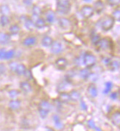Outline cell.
<instances>
[{"label": "cell", "instance_id": "cell-35", "mask_svg": "<svg viewBox=\"0 0 120 131\" xmlns=\"http://www.w3.org/2000/svg\"><path fill=\"white\" fill-rule=\"evenodd\" d=\"M100 38H101V37H100V36L99 34H96V33L93 34L91 36V42H92V43L96 46V44H97V43L100 40Z\"/></svg>", "mask_w": 120, "mask_h": 131}, {"label": "cell", "instance_id": "cell-46", "mask_svg": "<svg viewBox=\"0 0 120 131\" xmlns=\"http://www.w3.org/2000/svg\"><path fill=\"white\" fill-rule=\"evenodd\" d=\"M46 131H52V130H46Z\"/></svg>", "mask_w": 120, "mask_h": 131}, {"label": "cell", "instance_id": "cell-42", "mask_svg": "<svg viewBox=\"0 0 120 131\" xmlns=\"http://www.w3.org/2000/svg\"><path fill=\"white\" fill-rule=\"evenodd\" d=\"M24 76L26 78V79L27 80H32V72H30V70L29 69H27V71L25 72L24 73Z\"/></svg>", "mask_w": 120, "mask_h": 131}, {"label": "cell", "instance_id": "cell-7", "mask_svg": "<svg viewBox=\"0 0 120 131\" xmlns=\"http://www.w3.org/2000/svg\"><path fill=\"white\" fill-rule=\"evenodd\" d=\"M50 50H51V52L53 54L57 55V54H60L63 51V46L60 41H53L52 44L50 47Z\"/></svg>", "mask_w": 120, "mask_h": 131}, {"label": "cell", "instance_id": "cell-40", "mask_svg": "<svg viewBox=\"0 0 120 131\" xmlns=\"http://www.w3.org/2000/svg\"><path fill=\"white\" fill-rule=\"evenodd\" d=\"M108 4L109 5L112 7L115 6H118L119 4V1L120 0H106Z\"/></svg>", "mask_w": 120, "mask_h": 131}, {"label": "cell", "instance_id": "cell-23", "mask_svg": "<svg viewBox=\"0 0 120 131\" xmlns=\"http://www.w3.org/2000/svg\"><path fill=\"white\" fill-rule=\"evenodd\" d=\"M52 120L54 122V126L58 130H60L63 127V124L61 121V119L60 118V116L57 114H54L52 116Z\"/></svg>", "mask_w": 120, "mask_h": 131}, {"label": "cell", "instance_id": "cell-13", "mask_svg": "<svg viewBox=\"0 0 120 131\" xmlns=\"http://www.w3.org/2000/svg\"><path fill=\"white\" fill-rule=\"evenodd\" d=\"M87 93L88 95L90 96L92 99H95L96 96H98V90L96 86L94 83L89 84L87 89Z\"/></svg>", "mask_w": 120, "mask_h": 131}, {"label": "cell", "instance_id": "cell-22", "mask_svg": "<svg viewBox=\"0 0 120 131\" xmlns=\"http://www.w3.org/2000/svg\"><path fill=\"white\" fill-rule=\"evenodd\" d=\"M8 97L10 100H14V99H18V96L21 94V91L18 89H10L7 91V92Z\"/></svg>", "mask_w": 120, "mask_h": 131}, {"label": "cell", "instance_id": "cell-39", "mask_svg": "<svg viewBox=\"0 0 120 131\" xmlns=\"http://www.w3.org/2000/svg\"><path fill=\"white\" fill-rule=\"evenodd\" d=\"M119 96V91H114V92H112V93L110 94L109 96H110V98H111L112 100H118Z\"/></svg>", "mask_w": 120, "mask_h": 131}, {"label": "cell", "instance_id": "cell-9", "mask_svg": "<svg viewBox=\"0 0 120 131\" xmlns=\"http://www.w3.org/2000/svg\"><path fill=\"white\" fill-rule=\"evenodd\" d=\"M38 42V39L35 36H29L24 38L21 42L22 45L26 47H31L35 46Z\"/></svg>", "mask_w": 120, "mask_h": 131}, {"label": "cell", "instance_id": "cell-8", "mask_svg": "<svg viewBox=\"0 0 120 131\" xmlns=\"http://www.w3.org/2000/svg\"><path fill=\"white\" fill-rule=\"evenodd\" d=\"M112 42L111 41L110 38H100V40L97 43L96 46L99 48L100 49L102 50H106L110 49L111 47Z\"/></svg>", "mask_w": 120, "mask_h": 131}, {"label": "cell", "instance_id": "cell-12", "mask_svg": "<svg viewBox=\"0 0 120 131\" xmlns=\"http://www.w3.org/2000/svg\"><path fill=\"white\" fill-rule=\"evenodd\" d=\"M54 65L59 70H65L68 66V60L65 58H58L55 60Z\"/></svg>", "mask_w": 120, "mask_h": 131}, {"label": "cell", "instance_id": "cell-28", "mask_svg": "<svg viewBox=\"0 0 120 131\" xmlns=\"http://www.w3.org/2000/svg\"><path fill=\"white\" fill-rule=\"evenodd\" d=\"M27 67L25 66L24 64L18 63V66H17V68H16V72H15L14 74H16L18 76H24V73L27 71Z\"/></svg>", "mask_w": 120, "mask_h": 131}, {"label": "cell", "instance_id": "cell-30", "mask_svg": "<svg viewBox=\"0 0 120 131\" xmlns=\"http://www.w3.org/2000/svg\"><path fill=\"white\" fill-rule=\"evenodd\" d=\"M10 8L7 5H0V14L1 15H4V16H8L10 14Z\"/></svg>", "mask_w": 120, "mask_h": 131}, {"label": "cell", "instance_id": "cell-43", "mask_svg": "<svg viewBox=\"0 0 120 131\" xmlns=\"http://www.w3.org/2000/svg\"><path fill=\"white\" fill-rule=\"evenodd\" d=\"M88 125H89V126L91 128H92V129H96V125H95L94 122L92 119H91V120H89L88 122Z\"/></svg>", "mask_w": 120, "mask_h": 131}, {"label": "cell", "instance_id": "cell-25", "mask_svg": "<svg viewBox=\"0 0 120 131\" xmlns=\"http://www.w3.org/2000/svg\"><path fill=\"white\" fill-rule=\"evenodd\" d=\"M16 49H7L6 52H5V60L6 61H10L12 60L15 56H16Z\"/></svg>", "mask_w": 120, "mask_h": 131}, {"label": "cell", "instance_id": "cell-1", "mask_svg": "<svg viewBox=\"0 0 120 131\" xmlns=\"http://www.w3.org/2000/svg\"><path fill=\"white\" fill-rule=\"evenodd\" d=\"M57 12L61 15H66L71 10L70 0H57L56 3Z\"/></svg>", "mask_w": 120, "mask_h": 131}, {"label": "cell", "instance_id": "cell-20", "mask_svg": "<svg viewBox=\"0 0 120 131\" xmlns=\"http://www.w3.org/2000/svg\"><path fill=\"white\" fill-rule=\"evenodd\" d=\"M69 93V95H70V97H71V101L79 102L80 100L82 98L80 92L78 90L73 89Z\"/></svg>", "mask_w": 120, "mask_h": 131}, {"label": "cell", "instance_id": "cell-32", "mask_svg": "<svg viewBox=\"0 0 120 131\" xmlns=\"http://www.w3.org/2000/svg\"><path fill=\"white\" fill-rule=\"evenodd\" d=\"M8 64H7V67L9 69V70L13 73H15L16 72V69L17 68V66H18V63L16 60H10V61H8Z\"/></svg>", "mask_w": 120, "mask_h": 131}, {"label": "cell", "instance_id": "cell-4", "mask_svg": "<svg viewBox=\"0 0 120 131\" xmlns=\"http://www.w3.org/2000/svg\"><path fill=\"white\" fill-rule=\"evenodd\" d=\"M115 19H114L111 16H108L105 18L102 19V22H101V29L103 31L108 32L109 30H111L114 26V23H115Z\"/></svg>", "mask_w": 120, "mask_h": 131}, {"label": "cell", "instance_id": "cell-21", "mask_svg": "<svg viewBox=\"0 0 120 131\" xmlns=\"http://www.w3.org/2000/svg\"><path fill=\"white\" fill-rule=\"evenodd\" d=\"M41 43V45L43 47H50L53 43V39L50 36H44L42 38Z\"/></svg>", "mask_w": 120, "mask_h": 131}, {"label": "cell", "instance_id": "cell-6", "mask_svg": "<svg viewBox=\"0 0 120 131\" xmlns=\"http://www.w3.org/2000/svg\"><path fill=\"white\" fill-rule=\"evenodd\" d=\"M11 37L7 32L0 30V46L5 47L11 41Z\"/></svg>", "mask_w": 120, "mask_h": 131}, {"label": "cell", "instance_id": "cell-33", "mask_svg": "<svg viewBox=\"0 0 120 131\" xmlns=\"http://www.w3.org/2000/svg\"><path fill=\"white\" fill-rule=\"evenodd\" d=\"M112 88H113V83L111 81H107V82H105V88L103 89L102 93L105 94H108L111 92Z\"/></svg>", "mask_w": 120, "mask_h": 131}, {"label": "cell", "instance_id": "cell-31", "mask_svg": "<svg viewBox=\"0 0 120 131\" xmlns=\"http://www.w3.org/2000/svg\"><path fill=\"white\" fill-rule=\"evenodd\" d=\"M108 66L110 70H111L112 72H115L119 68V62L118 60H111Z\"/></svg>", "mask_w": 120, "mask_h": 131}, {"label": "cell", "instance_id": "cell-15", "mask_svg": "<svg viewBox=\"0 0 120 131\" xmlns=\"http://www.w3.org/2000/svg\"><path fill=\"white\" fill-rule=\"evenodd\" d=\"M45 21L49 24H53L56 19L55 13L52 10H48L45 13Z\"/></svg>", "mask_w": 120, "mask_h": 131}, {"label": "cell", "instance_id": "cell-14", "mask_svg": "<svg viewBox=\"0 0 120 131\" xmlns=\"http://www.w3.org/2000/svg\"><path fill=\"white\" fill-rule=\"evenodd\" d=\"M20 31H21V27L18 24H12L9 25L7 32L11 36H14L18 35Z\"/></svg>", "mask_w": 120, "mask_h": 131}, {"label": "cell", "instance_id": "cell-48", "mask_svg": "<svg viewBox=\"0 0 120 131\" xmlns=\"http://www.w3.org/2000/svg\"><path fill=\"white\" fill-rule=\"evenodd\" d=\"M86 2H88V0H87V1H86Z\"/></svg>", "mask_w": 120, "mask_h": 131}, {"label": "cell", "instance_id": "cell-45", "mask_svg": "<svg viewBox=\"0 0 120 131\" xmlns=\"http://www.w3.org/2000/svg\"><path fill=\"white\" fill-rule=\"evenodd\" d=\"M22 2L26 6H31L32 5V0H22Z\"/></svg>", "mask_w": 120, "mask_h": 131}, {"label": "cell", "instance_id": "cell-41", "mask_svg": "<svg viewBox=\"0 0 120 131\" xmlns=\"http://www.w3.org/2000/svg\"><path fill=\"white\" fill-rule=\"evenodd\" d=\"M80 108L83 110V111H87V108H88V105L85 102V101L81 98L80 100Z\"/></svg>", "mask_w": 120, "mask_h": 131}, {"label": "cell", "instance_id": "cell-24", "mask_svg": "<svg viewBox=\"0 0 120 131\" xmlns=\"http://www.w3.org/2000/svg\"><path fill=\"white\" fill-rule=\"evenodd\" d=\"M111 120L114 125L119 126L120 125V113L119 111H115L111 116Z\"/></svg>", "mask_w": 120, "mask_h": 131}, {"label": "cell", "instance_id": "cell-19", "mask_svg": "<svg viewBox=\"0 0 120 131\" xmlns=\"http://www.w3.org/2000/svg\"><path fill=\"white\" fill-rule=\"evenodd\" d=\"M58 24L61 28L66 30L71 27L72 24H71V21L69 18L62 17V18H60L58 19Z\"/></svg>", "mask_w": 120, "mask_h": 131}, {"label": "cell", "instance_id": "cell-16", "mask_svg": "<svg viewBox=\"0 0 120 131\" xmlns=\"http://www.w3.org/2000/svg\"><path fill=\"white\" fill-rule=\"evenodd\" d=\"M32 20L34 21L35 23V26H36V28H38V29H42L43 27H45L46 26V21L45 19L43 18H41V17H33L32 16Z\"/></svg>", "mask_w": 120, "mask_h": 131}, {"label": "cell", "instance_id": "cell-36", "mask_svg": "<svg viewBox=\"0 0 120 131\" xmlns=\"http://www.w3.org/2000/svg\"><path fill=\"white\" fill-rule=\"evenodd\" d=\"M7 71V68L6 65L4 63L0 62V75L5 74Z\"/></svg>", "mask_w": 120, "mask_h": 131}, {"label": "cell", "instance_id": "cell-18", "mask_svg": "<svg viewBox=\"0 0 120 131\" xmlns=\"http://www.w3.org/2000/svg\"><path fill=\"white\" fill-rule=\"evenodd\" d=\"M79 75H80V78H81L82 80H88L91 77V72L90 71V69H88L86 67L81 69L80 70V72H79Z\"/></svg>", "mask_w": 120, "mask_h": 131}, {"label": "cell", "instance_id": "cell-44", "mask_svg": "<svg viewBox=\"0 0 120 131\" xmlns=\"http://www.w3.org/2000/svg\"><path fill=\"white\" fill-rule=\"evenodd\" d=\"M111 61V59L110 58H107V57H105V58L102 59V62H103L106 66H108V64L110 63Z\"/></svg>", "mask_w": 120, "mask_h": 131}, {"label": "cell", "instance_id": "cell-5", "mask_svg": "<svg viewBox=\"0 0 120 131\" xmlns=\"http://www.w3.org/2000/svg\"><path fill=\"white\" fill-rule=\"evenodd\" d=\"M94 10L93 7L90 5H84L80 9V13L82 16L85 19L90 18L94 15Z\"/></svg>", "mask_w": 120, "mask_h": 131}, {"label": "cell", "instance_id": "cell-38", "mask_svg": "<svg viewBox=\"0 0 120 131\" xmlns=\"http://www.w3.org/2000/svg\"><path fill=\"white\" fill-rule=\"evenodd\" d=\"M6 49L4 47L0 48V62L5 60V52H6Z\"/></svg>", "mask_w": 120, "mask_h": 131}, {"label": "cell", "instance_id": "cell-27", "mask_svg": "<svg viewBox=\"0 0 120 131\" xmlns=\"http://www.w3.org/2000/svg\"><path fill=\"white\" fill-rule=\"evenodd\" d=\"M10 24V18L8 16H0V26L2 27H6Z\"/></svg>", "mask_w": 120, "mask_h": 131}, {"label": "cell", "instance_id": "cell-34", "mask_svg": "<svg viewBox=\"0 0 120 131\" xmlns=\"http://www.w3.org/2000/svg\"><path fill=\"white\" fill-rule=\"evenodd\" d=\"M32 16L33 17H40V16L42 13V10H41L40 7L37 6V5H34V6L32 7Z\"/></svg>", "mask_w": 120, "mask_h": 131}, {"label": "cell", "instance_id": "cell-26", "mask_svg": "<svg viewBox=\"0 0 120 131\" xmlns=\"http://www.w3.org/2000/svg\"><path fill=\"white\" fill-rule=\"evenodd\" d=\"M94 10L96 11V13H101L105 9V5H104V3L102 2V1L100 0H98L96 1V2L94 3Z\"/></svg>", "mask_w": 120, "mask_h": 131}, {"label": "cell", "instance_id": "cell-47", "mask_svg": "<svg viewBox=\"0 0 120 131\" xmlns=\"http://www.w3.org/2000/svg\"><path fill=\"white\" fill-rule=\"evenodd\" d=\"M0 100H1V95H0Z\"/></svg>", "mask_w": 120, "mask_h": 131}, {"label": "cell", "instance_id": "cell-3", "mask_svg": "<svg viewBox=\"0 0 120 131\" xmlns=\"http://www.w3.org/2000/svg\"><path fill=\"white\" fill-rule=\"evenodd\" d=\"M97 59L96 57L91 52H85L83 56V63L86 68L91 69L96 65Z\"/></svg>", "mask_w": 120, "mask_h": 131}, {"label": "cell", "instance_id": "cell-37", "mask_svg": "<svg viewBox=\"0 0 120 131\" xmlns=\"http://www.w3.org/2000/svg\"><path fill=\"white\" fill-rule=\"evenodd\" d=\"M112 17L115 19V20H119L120 18V11H119V8L117 7L113 13V16Z\"/></svg>", "mask_w": 120, "mask_h": 131}, {"label": "cell", "instance_id": "cell-17", "mask_svg": "<svg viewBox=\"0 0 120 131\" xmlns=\"http://www.w3.org/2000/svg\"><path fill=\"white\" fill-rule=\"evenodd\" d=\"M58 100L62 103H68V102H71V97L69 95V93L66 92V91L59 92Z\"/></svg>", "mask_w": 120, "mask_h": 131}, {"label": "cell", "instance_id": "cell-11", "mask_svg": "<svg viewBox=\"0 0 120 131\" xmlns=\"http://www.w3.org/2000/svg\"><path fill=\"white\" fill-rule=\"evenodd\" d=\"M19 89L21 91L24 92L25 94H29L32 91V87L27 80H24V81L20 82Z\"/></svg>", "mask_w": 120, "mask_h": 131}, {"label": "cell", "instance_id": "cell-2", "mask_svg": "<svg viewBox=\"0 0 120 131\" xmlns=\"http://www.w3.org/2000/svg\"><path fill=\"white\" fill-rule=\"evenodd\" d=\"M52 109V105L49 102L43 100L38 104V113L42 119H45L48 116L49 113Z\"/></svg>", "mask_w": 120, "mask_h": 131}, {"label": "cell", "instance_id": "cell-10", "mask_svg": "<svg viewBox=\"0 0 120 131\" xmlns=\"http://www.w3.org/2000/svg\"><path fill=\"white\" fill-rule=\"evenodd\" d=\"M7 107L12 111H17L21 107V102L18 99L10 100L7 103Z\"/></svg>", "mask_w": 120, "mask_h": 131}, {"label": "cell", "instance_id": "cell-29", "mask_svg": "<svg viewBox=\"0 0 120 131\" xmlns=\"http://www.w3.org/2000/svg\"><path fill=\"white\" fill-rule=\"evenodd\" d=\"M24 24L25 26V27L30 31H32L36 28V26H35V23L34 21L31 19V18H26L24 20Z\"/></svg>", "mask_w": 120, "mask_h": 131}]
</instances>
